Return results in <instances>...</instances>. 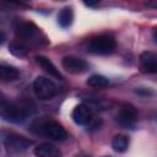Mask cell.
<instances>
[{"label": "cell", "instance_id": "cell-12", "mask_svg": "<svg viewBox=\"0 0 157 157\" xmlns=\"http://www.w3.org/2000/svg\"><path fill=\"white\" fill-rule=\"evenodd\" d=\"M74 21V11L70 6H66L64 9L60 10L59 15H58V23L61 28H67L71 26Z\"/></svg>", "mask_w": 157, "mask_h": 157}, {"label": "cell", "instance_id": "cell-10", "mask_svg": "<svg viewBox=\"0 0 157 157\" xmlns=\"http://www.w3.org/2000/svg\"><path fill=\"white\" fill-rule=\"evenodd\" d=\"M34 59H36V63H37L45 72H48L50 76H53V77H55V78H58V80H63V75H61L60 71L56 69V66L52 63L50 59H48V58L44 56V55H36Z\"/></svg>", "mask_w": 157, "mask_h": 157}, {"label": "cell", "instance_id": "cell-6", "mask_svg": "<svg viewBox=\"0 0 157 157\" xmlns=\"http://www.w3.org/2000/svg\"><path fill=\"white\" fill-rule=\"evenodd\" d=\"M117 120H118V123H119L123 128L131 129V128H134V125L136 124V120H137V112H136V109H135L132 105H130V104L123 105V107L119 109Z\"/></svg>", "mask_w": 157, "mask_h": 157}, {"label": "cell", "instance_id": "cell-8", "mask_svg": "<svg viewBox=\"0 0 157 157\" xmlns=\"http://www.w3.org/2000/svg\"><path fill=\"white\" fill-rule=\"evenodd\" d=\"M92 117H93V112L91 107L85 103L77 104L71 113V118L77 125H87L92 120Z\"/></svg>", "mask_w": 157, "mask_h": 157}, {"label": "cell", "instance_id": "cell-3", "mask_svg": "<svg viewBox=\"0 0 157 157\" xmlns=\"http://www.w3.org/2000/svg\"><path fill=\"white\" fill-rule=\"evenodd\" d=\"M117 47L115 39L109 34H101L92 38L87 44V50L92 54L108 55L114 52Z\"/></svg>", "mask_w": 157, "mask_h": 157}, {"label": "cell", "instance_id": "cell-16", "mask_svg": "<svg viewBox=\"0 0 157 157\" xmlns=\"http://www.w3.org/2000/svg\"><path fill=\"white\" fill-rule=\"evenodd\" d=\"M9 52H10L13 56L25 58V56H27V54H28V48H27L25 44H22V43L12 42V43H10V45H9Z\"/></svg>", "mask_w": 157, "mask_h": 157}, {"label": "cell", "instance_id": "cell-4", "mask_svg": "<svg viewBox=\"0 0 157 157\" xmlns=\"http://www.w3.org/2000/svg\"><path fill=\"white\" fill-rule=\"evenodd\" d=\"M33 92L40 101H48L58 93V86L45 76H38L33 81Z\"/></svg>", "mask_w": 157, "mask_h": 157}, {"label": "cell", "instance_id": "cell-2", "mask_svg": "<svg viewBox=\"0 0 157 157\" xmlns=\"http://www.w3.org/2000/svg\"><path fill=\"white\" fill-rule=\"evenodd\" d=\"M32 130L39 135H43L48 139L55 141H65L67 139V132L64 126L54 120H42L33 124Z\"/></svg>", "mask_w": 157, "mask_h": 157}, {"label": "cell", "instance_id": "cell-14", "mask_svg": "<svg viewBox=\"0 0 157 157\" xmlns=\"http://www.w3.org/2000/svg\"><path fill=\"white\" fill-rule=\"evenodd\" d=\"M37 31H38V28L32 22H23V23L18 25V27L16 28V33L21 38H32V37H34Z\"/></svg>", "mask_w": 157, "mask_h": 157}, {"label": "cell", "instance_id": "cell-17", "mask_svg": "<svg viewBox=\"0 0 157 157\" xmlns=\"http://www.w3.org/2000/svg\"><path fill=\"white\" fill-rule=\"evenodd\" d=\"M87 85L91 87H107L109 85V80L103 75L94 74L87 78Z\"/></svg>", "mask_w": 157, "mask_h": 157}, {"label": "cell", "instance_id": "cell-11", "mask_svg": "<svg viewBox=\"0 0 157 157\" xmlns=\"http://www.w3.org/2000/svg\"><path fill=\"white\" fill-rule=\"evenodd\" d=\"M33 152L38 157H59L61 155V151L56 146L49 142H43V144L37 145Z\"/></svg>", "mask_w": 157, "mask_h": 157}, {"label": "cell", "instance_id": "cell-15", "mask_svg": "<svg viewBox=\"0 0 157 157\" xmlns=\"http://www.w3.org/2000/svg\"><path fill=\"white\" fill-rule=\"evenodd\" d=\"M129 137L126 135H115L112 140V147L117 152H125L129 147Z\"/></svg>", "mask_w": 157, "mask_h": 157}, {"label": "cell", "instance_id": "cell-20", "mask_svg": "<svg viewBox=\"0 0 157 157\" xmlns=\"http://www.w3.org/2000/svg\"><path fill=\"white\" fill-rule=\"evenodd\" d=\"M17 1H29V0H17Z\"/></svg>", "mask_w": 157, "mask_h": 157}, {"label": "cell", "instance_id": "cell-13", "mask_svg": "<svg viewBox=\"0 0 157 157\" xmlns=\"http://www.w3.org/2000/svg\"><path fill=\"white\" fill-rule=\"evenodd\" d=\"M18 77V70L9 64L0 63V80L4 81H13Z\"/></svg>", "mask_w": 157, "mask_h": 157}, {"label": "cell", "instance_id": "cell-5", "mask_svg": "<svg viewBox=\"0 0 157 157\" xmlns=\"http://www.w3.org/2000/svg\"><path fill=\"white\" fill-rule=\"evenodd\" d=\"M4 145L7 152L10 153H22L32 145V141L26 139L25 136H21L17 134H10L6 136Z\"/></svg>", "mask_w": 157, "mask_h": 157}, {"label": "cell", "instance_id": "cell-1", "mask_svg": "<svg viewBox=\"0 0 157 157\" xmlns=\"http://www.w3.org/2000/svg\"><path fill=\"white\" fill-rule=\"evenodd\" d=\"M31 112L27 107L20 105L15 102L0 98V118L10 123H22Z\"/></svg>", "mask_w": 157, "mask_h": 157}, {"label": "cell", "instance_id": "cell-9", "mask_svg": "<svg viewBox=\"0 0 157 157\" xmlns=\"http://www.w3.org/2000/svg\"><path fill=\"white\" fill-rule=\"evenodd\" d=\"M140 66L144 72L156 74L157 72V55L153 52H144L140 54Z\"/></svg>", "mask_w": 157, "mask_h": 157}, {"label": "cell", "instance_id": "cell-19", "mask_svg": "<svg viewBox=\"0 0 157 157\" xmlns=\"http://www.w3.org/2000/svg\"><path fill=\"white\" fill-rule=\"evenodd\" d=\"M5 39H6V36H5V33H4L2 31H0V45H2V44H4Z\"/></svg>", "mask_w": 157, "mask_h": 157}, {"label": "cell", "instance_id": "cell-7", "mask_svg": "<svg viewBox=\"0 0 157 157\" xmlns=\"http://www.w3.org/2000/svg\"><path fill=\"white\" fill-rule=\"evenodd\" d=\"M61 65L67 72L75 74V75L82 74V72L88 70V64L83 59L77 58V56H72V55L64 56L61 60Z\"/></svg>", "mask_w": 157, "mask_h": 157}, {"label": "cell", "instance_id": "cell-18", "mask_svg": "<svg viewBox=\"0 0 157 157\" xmlns=\"http://www.w3.org/2000/svg\"><path fill=\"white\" fill-rule=\"evenodd\" d=\"M99 1H101V0H83L85 5H86V6H90V7L96 6V5H97Z\"/></svg>", "mask_w": 157, "mask_h": 157}]
</instances>
